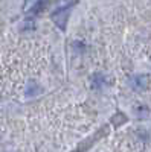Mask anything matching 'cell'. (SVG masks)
I'll return each instance as SVG.
<instances>
[{
    "label": "cell",
    "mask_w": 151,
    "mask_h": 152,
    "mask_svg": "<svg viewBox=\"0 0 151 152\" xmlns=\"http://www.w3.org/2000/svg\"><path fill=\"white\" fill-rule=\"evenodd\" d=\"M150 78L147 75H133L128 79V85L131 87L133 91H145L148 88Z\"/></svg>",
    "instance_id": "cell-1"
},
{
    "label": "cell",
    "mask_w": 151,
    "mask_h": 152,
    "mask_svg": "<svg viewBox=\"0 0 151 152\" xmlns=\"http://www.w3.org/2000/svg\"><path fill=\"white\" fill-rule=\"evenodd\" d=\"M69 14H70V6H67V8H58L52 14V20H54V23L57 24L58 28L64 29L66 24H67Z\"/></svg>",
    "instance_id": "cell-2"
},
{
    "label": "cell",
    "mask_w": 151,
    "mask_h": 152,
    "mask_svg": "<svg viewBox=\"0 0 151 152\" xmlns=\"http://www.w3.org/2000/svg\"><path fill=\"white\" fill-rule=\"evenodd\" d=\"M105 82H107V79H105V76L102 73H95L92 76V79H90V87H92V90L99 91V90H102Z\"/></svg>",
    "instance_id": "cell-3"
},
{
    "label": "cell",
    "mask_w": 151,
    "mask_h": 152,
    "mask_svg": "<svg viewBox=\"0 0 151 152\" xmlns=\"http://www.w3.org/2000/svg\"><path fill=\"white\" fill-rule=\"evenodd\" d=\"M24 93H26L28 97L38 96V94L41 93V87L37 84L35 81H28V82H26V88H24Z\"/></svg>",
    "instance_id": "cell-4"
},
{
    "label": "cell",
    "mask_w": 151,
    "mask_h": 152,
    "mask_svg": "<svg viewBox=\"0 0 151 152\" xmlns=\"http://www.w3.org/2000/svg\"><path fill=\"white\" fill-rule=\"evenodd\" d=\"M34 28H35V23H34L32 18H26V20H24V23H23V29L29 31V29H34Z\"/></svg>",
    "instance_id": "cell-5"
}]
</instances>
